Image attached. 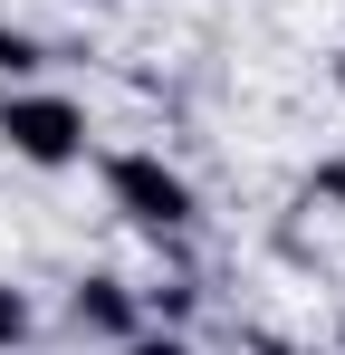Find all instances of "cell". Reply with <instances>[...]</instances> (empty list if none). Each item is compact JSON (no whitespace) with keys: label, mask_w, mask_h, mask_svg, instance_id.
Masks as SVG:
<instances>
[{"label":"cell","mask_w":345,"mask_h":355,"mask_svg":"<svg viewBox=\"0 0 345 355\" xmlns=\"http://www.w3.org/2000/svg\"><path fill=\"white\" fill-rule=\"evenodd\" d=\"M336 346H345V327H336Z\"/></svg>","instance_id":"9c48e42d"},{"label":"cell","mask_w":345,"mask_h":355,"mask_svg":"<svg viewBox=\"0 0 345 355\" xmlns=\"http://www.w3.org/2000/svg\"><path fill=\"white\" fill-rule=\"evenodd\" d=\"M106 211L134 221V231H154V240L202 231V192H192V173L163 164V154H106Z\"/></svg>","instance_id":"6da1fadb"},{"label":"cell","mask_w":345,"mask_h":355,"mask_svg":"<svg viewBox=\"0 0 345 355\" xmlns=\"http://www.w3.org/2000/svg\"><path fill=\"white\" fill-rule=\"evenodd\" d=\"M10 346H29V297L0 279V355H10Z\"/></svg>","instance_id":"5b68a950"},{"label":"cell","mask_w":345,"mask_h":355,"mask_svg":"<svg viewBox=\"0 0 345 355\" xmlns=\"http://www.w3.org/2000/svg\"><path fill=\"white\" fill-rule=\"evenodd\" d=\"M307 202H326V211H345V154H326V164L307 173Z\"/></svg>","instance_id":"8992f818"},{"label":"cell","mask_w":345,"mask_h":355,"mask_svg":"<svg viewBox=\"0 0 345 355\" xmlns=\"http://www.w3.org/2000/svg\"><path fill=\"white\" fill-rule=\"evenodd\" d=\"M67 327H77V336H106V346H125V336L144 327V297L125 288V279H106V269H96V279H77V297H67Z\"/></svg>","instance_id":"3957f363"},{"label":"cell","mask_w":345,"mask_h":355,"mask_svg":"<svg viewBox=\"0 0 345 355\" xmlns=\"http://www.w3.org/2000/svg\"><path fill=\"white\" fill-rule=\"evenodd\" d=\"M77 10H125V0H77Z\"/></svg>","instance_id":"ba28073f"},{"label":"cell","mask_w":345,"mask_h":355,"mask_svg":"<svg viewBox=\"0 0 345 355\" xmlns=\"http://www.w3.org/2000/svg\"><path fill=\"white\" fill-rule=\"evenodd\" d=\"M125 355H192L182 336H125Z\"/></svg>","instance_id":"52a82bcc"},{"label":"cell","mask_w":345,"mask_h":355,"mask_svg":"<svg viewBox=\"0 0 345 355\" xmlns=\"http://www.w3.org/2000/svg\"><path fill=\"white\" fill-rule=\"evenodd\" d=\"M48 49H39V29H19V19H0V77H39Z\"/></svg>","instance_id":"277c9868"},{"label":"cell","mask_w":345,"mask_h":355,"mask_svg":"<svg viewBox=\"0 0 345 355\" xmlns=\"http://www.w3.org/2000/svg\"><path fill=\"white\" fill-rule=\"evenodd\" d=\"M0 144L29 173H67V164H87V106L48 96V87H10L0 96Z\"/></svg>","instance_id":"7a4b0ae2"}]
</instances>
